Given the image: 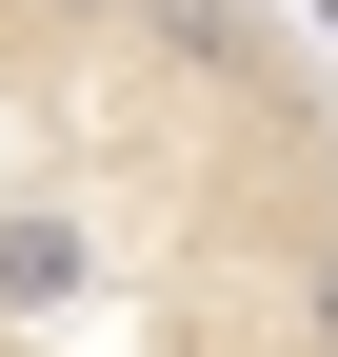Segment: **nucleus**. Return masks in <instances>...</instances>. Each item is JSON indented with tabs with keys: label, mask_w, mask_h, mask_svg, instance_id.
<instances>
[{
	"label": "nucleus",
	"mask_w": 338,
	"mask_h": 357,
	"mask_svg": "<svg viewBox=\"0 0 338 357\" xmlns=\"http://www.w3.org/2000/svg\"><path fill=\"white\" fill-rule=\"evenodd\" d=\"M0 357H338L318 0H0Z\"/></svg>",
	"instance_id": "nucleus-1"
},
{
	"label": "nucleus",
	"mask_w": 338,
	"mask_h": 357,
	"mask_svg": "<svg viewBox=\"0 0 338 357\" xmlns=\"http://www.w3.org/2000/svg\"><path fill=\"white\" fill-rule=\"evenodd\" d=\"M318 40H338V0H318Z\"/></svg>",
	"instance_id": "nucleus-2"
}]
</instances>
